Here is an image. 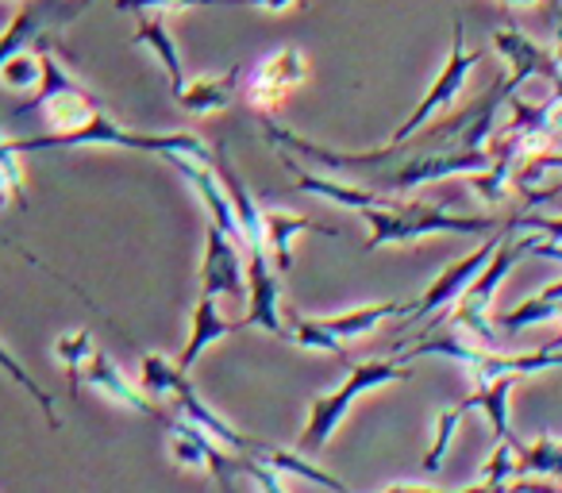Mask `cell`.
I'll list each match as a JSON object with an SVG mask.
<instances>
[{
	"label": "cell",
	"instance_id": "30bf717a",
	"mask_svg": "<svg viewBox=\"0 0 562 493\" xmlns=\"http://www.w3.org/2000/svg\"><path fill=\"white\" fill-rule=\"evenodd\" d=\"M490 166H493L490 147H459V150H443V155H416L382 189L405 193V189L431 186V181H443V178H470V173H482Z\"/></svg>",
	"mask_w": 562,
	"mask_h": 493
},
{
	"label": "cell",
	"instance_id": "cb8c5ba5",
	"mask_svg": "<svg viewBox=\"0 0 562 493\" xmlns=\"http://www.w3.org/2000/svg\"><path fill=\"white\" fill-rule=\"evenodd\" d=\"M516 382H520V378H497V382H490V385H474V393H470V405H474V413L490 416L493 432H497V444L520 447L513 424H508V393H513Z\"/></svg>",
	"mask_w": 562,
	"mask_h": 493
},
{
	"label": "cell",
	"instance_id": "2e32d148",
	"mask_svg": "<svg viewBox=\"0 0 562 493\" xmlns=\"http://www.w3.org/2000/svg\"><path fill=\"white\" fill-rule=\"evenodd\" d=\"M262 227H266V251H270V262L278 267V274H290L293 270V235L301 232H321L339 239V227L331 224H316L313 216H301V212L290 209H262Z\"/></svg>",
	"mask_w": 562,
	"mask_h": 493
},
{
	"label": "cell",
	"instance_id": "d4e9b609",
	"mask_svg": "<svg viewBox=\"0 0 562 493\" xmlns=\"http://www.w3.org/2000/svg\"><path fill=\"white\" fill-rule=\"evenodd\" d=\"M528 478H562V439L559 436H539L536 444L516 447V482Z\"/></svg>",
	"mask_w": 562,
	"mask_h": 493
},
{
	"label": "cell",
	"instance_id": "d6986e66",
	"mask_svg": "<svg viewBox=\"0 0 562 493\" xmlns=\"http://www.w3.org/2000/svg\"><path fill=\"white\" fill-rule=\"evenodd\" d=\"M232 332H239V321H227L224 309H220V298H204L201 293L193 305V324H189V339H186V347H181L178 367L189 374V370L201 362V355L209 351L212 344L232 336Z\"/></svg>",
	"mask_w": 562,
	"mask_h": 493
},
{
	"label": "cell",
	"instance_id": "d6a6232c",
	"mask_svg": "<svg viewBox=\"0 0 562 493\" xmlns=\"http://www.w3.org/2000/svg\"><path fill=\"white\" fill-rule=\"evenodd\" d=\"M508 232H528V235H539V239H551V243H562V216H508L505 220Z\"/></svg>",
	"mask_w": 562,
	"mask_h": 493
},
{
	"label": "cell",
	"instance_id": "b9f144b4",
	"mask_svg": "<svg viewBox=\"0 0 562 493\" xmlns=\"http://www.w3.org/2000/svg\"><path fill=\"white\" fill-rule=\"evenodd\" d=\"M505 4H508V0H505Z\"/></svg>",
	"mask_w": 562,
	"mask_h": 493
},
{
	"label": "cell",
	"instance_id": "ffe728a7",
	"mask_svg": "<svg viewBox=\"0 0 562 493\" xmlns=\"http://www.w3.org/2000/svg\"><path fill=\"white\" fill-rule=\"evenodd\" d=\"M4 204H16V209H24V204H27V186H24V166H20L16 143L0 135V209H4ZM0 247H9V251H16L20 259H27L32 267L47 270V262H43L40 255L27 251V247H20L12 235H4V227H0Z\"/></svg>",
	"mask_w": 562,
	"mask_h": 493
},
{
	"label": "cell",
	"instance_id": "e575fe53",
	"mask_svg": "<svg viewBox=\"0 0 562 493\" xmlns=\"http://www.w3.org/2000/svg\"><path fill=\"white\" fill-rule=\"evenodd\" d=\"M239 474H243V478H250L258 493H290L285 485H281V474H278V470L262 467V462L247 459V455H239Z\"/></svg>",
	"mask_w": 562,
	"mask_h": 493
},
{
	"label": "cell",
	"instance_id": "277c9868",
	"mask_svg": "<svg viewBox=\"0 0 562 493\" xmlns=\"http://www.w3.org/2000/svg\"><path fill=\"white\" fill-rule=\"evenodd\" d=\"M40 63H43V81H40V89H35V97L20 112H27V109L43 112V120L50 124L47 135L81 132L89 120L101 116L104 101L86 86V81L74 78V70L66 66V58L55 55L47 40H40Z\"/></svg>",
	"mask_w": 562,
	"mask_h": 493
},
{
	"label": "cell",
	"instance_id": "44dd1931",
	"mask_svg": "<svg viewBox=\"0 0 562 493\" xmlns=\"http://www.w3.org/2000/svg\"><path fill=\"white\" fill-rule=\"evenodd\" d=\"M132 43L150 51V58H155L166 70V78H170V93H181V86H186V78H181V55H178V43H173L170 27H166V16H139V24H135V32H132Z\"/></svg>",
	"mask_w": 562,
	"mask_h": 493
},
{
	"label": "cell",
	"instance_id": "9a60e30c",
	"mask_svg": "<svg viewBox=\"0 0 562 493\" xmlns=\"http://www.w3.org/2000/svg\"><path fill=\"white\" fill-rule=\"evenodd\" d=\"M81 385H89V390H97V393H104L109 401H116V405H124V408H132V413H139V416H150L155 424H166L170 421V413H166L158 401H150L147 393L139 390V385H132L124 378V370L116 367V362L109 359V355L97 347L93 351V359L86 362V370H81Z\"/></svg>",
	"mask_w": 562,
	"mask_h": 493
},
{
	"label": "cell",
	"instance_id": "6da1fadb",
	"mask_svg": "<svg viewBox=\"0 0 562 493\" xmlns=\"http://www.w3.org/2000/svg\"><path fill=\"white\" fill-rule=\"evenodd\" d=\"M367 220L370 235H367V251L378 247H393V243H416L424 235H482V232H501L505 220L501 216H454L447 209L424 201H401V197H385L382 204L359 212Z\"/></svg>",
	"mask_w": 562,
	"mask_h": 493
},
{
	"label": "cell",
	"instance_id": "8fae6325",
	"mask_svg": "<svg viewBox=\"0 0 562 493\" xmlns=\"http://www.w3.org/2000/svg\"><path fill=\"white\" fill-rule=\"evenodd\" d=\"M201 293L204 298H247V262L239 255V243L216 224H204Z\"/></svg>",
	"mask_w": 562,
	"mask_h": 493
},
{
	"label": "cell",
	"instance_id": "5b68a950",
	"mask_svg": "<svg viewBox=\"0 0 562 493\" xmlns=\"http://www.w3.org/2000/svg\"><path fill=\"white\" fill-rule=\"evenodd\" d=\"M424 355H439V359H451V362H459V367H467V374L474 378V385H490V382H497V378H524V374H539V370L562 367V351H554V347H547V344L528 355H501V351H493V347H477L459 336H443V339L424 336L416 347L401 351L397 362L424 359Z\"/></svg>",
	"mask_w": 562,
	"mask_h": 493
},
{
	"label": "cell",
	"instance_id": "74e56055",
	"mask_svg": "<svg viewBox=\"0 0 562 493\" xmlns=\"http://www.w3.org/2000/svg\"><path fill=\"white\" fill-rule=\"evenodd\" d=\"M554 43H559V51H554V58H559V66H562V16H554Z\"/></svg>",
	"mask_w": 562,
	"mask_h": 493
},
{
	"label": "cell",
	"instance_id": "4316f807",
	"mask_svg": "<svg viewBox=\"0 0 562 493\" xmlns=\"http://www.w3.org/2000/svg\"><path fill=\"white\" fill-rule=\"evenodd\" d=\"M470 413H474L470 397L459 401V405H451V408H439V416H436V439H431V447L424 451V470H428V474H439V467H443L447 451H451V444H454V432L462 428V421H467Z\"/></svg>",
	"mask_w": 562,
	"mask_h": 493
},
{
	"label": "cell",
	"instance_id": "8992f818",
	"mask_svg": "<svg viewBox=\"0 0 562 493\" xmlns=\"http://www.w3.org/2000/svg\"><path fill=\"white\" fill-rule=\"evenodd\" d=\"M531 247V235L524 232L520 239H513V232L501 239V247L493 251L490 267L482 270V274L470 282V290L462 293L459 301H454V313H451V324L462 332V336H470V344L477 347H493L497 344V324H493V298H497L501 282L508 278V270L516 267V262L528 255Z\"/></svg>",
	"mask_w": 562,
	"mask_h": 493
},
{
	"label": "cell",
	"instance_id": "484cf974",
	"mask_svg": "<svg viewBox=\"0 0 562 493\" xmlns=\"http://www.w3.org/2000/svg\"><path fill=\"white\" fill-rule=\"evenodd\" d=\"M93 351H97V339L89 328H74V332H66V336H58L55 359H58V367H63V374L74 393H81V370H86V362L93 359Z\"/></svg>",
	"mask_w": 562,
	"mask_h": 493
},
{
	"label": "cell",
	"instance_id": "e0dca14e",
	"mask_svg": "<svg viewBox=\"0 0 562 493\" xmlns=\"http://www.w3.org/2000/svg\"><path fill=\"white\" fill-rule=\"evenodd\" d=\"M239 81H243V66L235 63V66H227L224 74H201V78L186 81L181 93H173V101L186 112H193V116H216V112L235 104Z\"/></svg>",
	"mask_w": 562,
	"mask_h": 493
},
{
	"label": "cell",
	"instance_id": "4dcf8cb0",
	"mask_svg": "<svg viewBox=\"0 0 562 493\" xmlns=\"http://www.w3.org/2000/svg\"><path fill=\"white\" fill-rule=\"evenodd\" d=\"M290 339L297 347H305V351H321V355H336V359L347 362V347L339 336H331L328 328H324V321H308V316H297V321L290 324Z\"/></svg>",
	"mask_w": 562,
	"mask_h": 493
},
{
	"label": "cell",
	"instance_id": "836d02e7",
	"mask_svg": "<svg viewBox=\"0 0 562 493\" xmlns=\"http://www.w3.org/2000/svg\"><path fill=\"white\" fill-rule=\"evenodd\" d=\"M482 482H516V447L497 444L490 462L482 467Z\"/></svg>",
	"mask_w": 562,
	"mask_h": 493
},
{
	"label": "cell",
	"instance_id": "603a6c76",
	"mask_svg": "<svg viewBox=\"0 0 562 493\" xmlns=\"http://www.w3.org/2000/svg\"><path fill=\"white\" fill-rule=\"evenodd\" d=\"M543 321H562V282L543 285L536 298L520 301V305L508 309V313H497V321L493 324L505 328L508 336H516V332L531 328V324H543Z\"/></svg>",
	"mask_w": 562,
	"mask_h": 493
},
{
	"label": "cell",
	"instance_id": "5bb4252c",
	"mask_svg": "<svg viewBox=\"0 0 562 493\" xmlns=\"http://www.w3.org/2000/svg\"><path fill=\"white\" fill-rule=\"evenodd\" d=\"M63 4L66 0H27V4H20V12L4 24V32H0V63L20 55V51H27V43H40L47 24H70L89 0H78L70 9H63Z\"/></svg>",
	"mask_w": 562,
	"mask_h": 493
},
{
	"label": "cell",
	"instance_id": "ac0fdd59",
	"mask_svg": "<svg viewBox=\"0 0 562 493\" xmlns=\"http://www.w3.org/2000/svg\"><path fill=\"white\" fill-rule=\"evenodd\" d=\"M281 166L293 173V181H297L301 193H313L328 204H339V209L362 212V209H374V204H382L385 197H390V193H382V189H362V186H347V181L316 178V173H308L305 166H301L293 155H285V150H281Z\"/></svg>",
	"mask_w": 562,
	"mask_h": 493
},
{
	"label": "cell",
	"instance_id": "f546056e",
	"mask_svg": "<svg viewBox=\"0 0 562 493\" xmlns=\"http://www.w3.org/2000/svg\"><path fill=\"white\" fill-rule=\"evenodd\" d=\"M0 370H4V374H9L12 382L20 385V390H27V393H32V401L43 408V416H47V424H50V428H55V432L63 428V416H58V408H55V397H50V393L43 390V385L35 382V378L27 374L24 367H20V359L9 351V347H4V339H0Z\"/></svg>",
	"mask_w": 562,
	"mask_h": 493
},
{
	"label": "cell",
	"instance_id": "7c38bea8",
	"mask_svg": "<svg viewBox=\"0 0 562 493\" xmlns=\"http://www.w3.org/2000/svg\"><path fill=\"white\" fill-rule=\"evenodd\" d=\"M278 267L266 251H247V313L239 316V332L255 328L266 336H281V282Z\"/></svg>",
	"mask_w": 562,
	"mask_h": 493
},
{
	"label": "cell",
	"instance_id": "60d3db41",
	"mask_svg": "<svg viewBox=\"0 0 562 493\" xmlns=\"http://www.w3.org/2000/svg\"><path fill=\"white\" fill-rule=\"evenodd\" d=\"M551 4H554V12H559V9H562V0H551Z\"/></svg>",
	"mask_w": 562,
	"mask_h": 493
},
{
	"label": "cell",
	"instance_id": "8d00e7d4",
	"mask_svg": "<svg viewBox=\"0 0 562 493\" xmlns=\"http://www.w3.org/2000/svg\"><path fill=\"white\" fill-rule=\"evenodd\" d=\"M382 493H447V490H431V485H390Z\"/></svg>",
	"mask_w": 562,
	"mask_h": 493
},
{
	"label": "cell",
	"instance_id": "83f0119b",
	"mask_svg": "<svg viewBox=\"0 0 562 493\" xmlns=\"http://www.w3.org/2000/svg\"><path fill=\"white\" fill-rule=\"evenodd\" d=\"M193 9H250V0H116V12H135V16H170Z\"/></svg>",
	"mask_w": 562,
	"mask_h": 493
},
{
	"label": "cell",
	"instance_id": "ab89813d",
	"mask_svg": "<svg viewBox=\"0 0 562 493\" xmlns=\"http://www.w3.org/2000/svg\"><path fill=\"white\" fill-rule=\"evenodd\" d=\"M4 4H27V0H4Z\"/></svg>",
	"mask_w": 562,
	"mask_h": 493
},
{
	"label": "cell",
	"instance_id": "f1b7e54d",
	"mask_svg": "<svg viewBox=\"0 0 562 493\" xmlns=\"http://www.w3.org/2000/svg\"><path fill=\"white\" fill-rule=\"evenodd\" d=\"M40 81H43L40 51H20V55L0 63V89H9V93H35Z\"/></svg>",
	"mask_w": 562,
	"mask_h": 493
},
{
	"label": "cell",
	"instance_id": "1f68e13d",
	"mask_svg": "<svg viewBox=\"0 0 562 493\" xmlns=\"http://www.w3.org/2000/svg\"><path fill=\"white\" fill-rule=\"evenodd\" d=\"M508 178H513V170H508V166H501V163H493L490 170L470 173L467 186L474 189L485 204H501L508 197Z\"/></svg>",
	"mask_w": 562,
	"mask_h": 493
},
{
	"label": "cell",
	"instance_id": "3957f363",
	"mask_svg": "<svg viewBox=\"0 0 562 493\" xmlns=\"http://www.w3.org/2000/svg\"><path fill=\"white\" fill-rule=\"evenodd\" d=\"M408 370L405 362L397 359H370V362H351L347 370V382L331 393H321L308 408V421H305V432H301V455H316L328 447V439L336 436V428L347 421L351 405L362 397V393L378 390V385H393V382H408Z\"/></svg>",
	"mask_w": 562,
	"mask_h": 493
},
{
	"label": "cell",
	"instance_id": "ba28073f",
	"mask_svg": "<svg viewBox=\"0 0 562 493\" xmlns=\"http://www.w3.org/2000/svg\"><path fill=\"white\" fill-rule=\"evenodd\" d=\"M308 78V58L301 47H281L273 51V55L258 58V66L250 70L247 78V104L250 109H258L262 116H270V112H278L281 104L290 101V93L297 86H305Z\"/></svg>",
	"mask_w": 562,
	"mask_h": 493
},
{
	"label": "cell",
	"instance_id": "f35d334b",
	"mask_svg": "<svg viewBox=\"0 0 562 493\" xmlns=\"http://www.w3.org/2000/svg\"><path fill=\"white\" fill-rule=\"evenodd\" d=\"M508 4H513V9H524V4H536V0H508Z\"/></svg>",
	"mask_w": 562,
	"mask_h": 493
},
{
	"label": "cell",
	"instance_id": "52a82bcc",
	"mask_svg": "<svg viewBox=\"0 0 562 493\" xmlns=\"http://www.w3.org/2000/svg\"><path fill=\"white\" fill-rule=\"evenodd\" d=\"M477 51H467V27H462V16H454V35H451V55H447L443 70H439V78L431 81V89L420 97V104H416L413 112H408V120L397 127V132L390 135V143L378 150H370L374 155V163H382V158H390L397 147H405L408 139H413L416 132H424L428 127L431 116H439L443 109H451L454 101H459L462 86H467V78L474 74L477 66Z\"/></svg>",
	"mask_w": 562,
	"mask_h": 493
},
{
	"label": "cell",
	"instance_id": "7a4b0ae2",
	"mask_svg": "<svg viewBox=\"0 0 562 493\" xmlns=\"http://www.w3.org/2000/svg\"><path fill=\"white\" fill-rule=\"evenodd\" d=\"M24 155L35 150H50V147H124V150H143V155L155 158H170V155H189L196 163H212L216 150L193 132H132V127H120L109 112H101L97 120H89L81 132L70 135H35V139H12Z\"/></svg>",
	"mask_w": 562,
	"mask_h": 493
},
{
	"label": "cell",
	"instance_id": "d590c367",
	"mask_svg": "<svg viewBox=\"0 0 562 493\" xmlns=\"http://www.w3.org/2000/svg\"><path fill=\"white\" fill-rule=\"evenodd\" d=\"M528 255H539V259H554V262H562V243H551V239H539V235H531Z\"/></svg>",
	"mask_w": 562,
	"mask_h": 493
},
{
	"label": "cell",
	"instance_id": "4fadbf2b",
	"mask_svg": "<svg viewBox=\"0 0 562 493\" xmlns=\"http://www.w3.org/2000/svg\"><path fill=\"white\" fill-rule=\"evenodd\" d=\"M493 47H497V55L505 58V66H508V78H505L508 97H513L528 78H536V74H539V78H547V81L562 78L559 58H554L551 51L539 47L536 40H528L520 27L508 24V27H501V32H493Z\"/></svg>",
	"mask_w": 562,
	"mask_h": 493
},
{
	"label": "cell",
	"instance_id": "9c48e42d",
	"mask_svg": "<svg viewBox=\"0 0 562 493\" xmlns=\"http://www.w3.org/2000/svg\"><path fill=\"white\" fill-rule=\"evenodd\" d=\"M508 235V227H501V232H493L490 239L477 247V251H470V255H462L459 262H451L447 270H439V278H431V285L420 293V298L408 305V316L405 321L408 324H416V321H424V316H431V313H439V309H451L454 301L462 298V293L470 290V282H474L477 274H482L485 267H490V259H493V251L501 247V239Z\"/></svg>",
	"mask_w": 562,
	"mask_h": 493
},
{
	"label": "cell",
	"instance_id": "7402d4cb",
	"mask_svg": "<svg viewBox=\"0 0 562 493\" xmlns=\"http://www.w3.org/2000/svg\"><path fill=\"white\" fill-rule=\"evenodd\" d=\"M408 305H413V301L359 305V309H347V313H339V316H324V328H328L331 336L344 339V344H351V339H367L370 332H378L390 316H408Z\"/></svg>",
	"mask_w": 562,
	"mask_h": 493
}]
</instances>
